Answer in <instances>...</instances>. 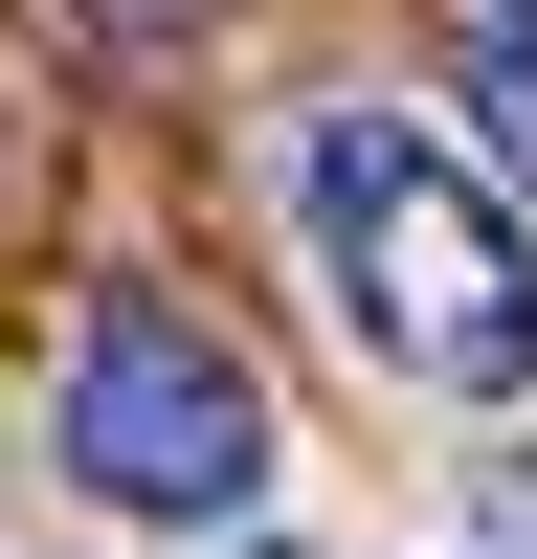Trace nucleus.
<instances>
[{
    "instance_id": "1",
    "label": "nucleus",
    "mask_w": 537,
    "mask_h": 559,
    "mask_svg": "<svg viewBox=\"0 0 537 559\" xmlns=\"http://www.w3.org/2000/svg\"><path fill=\"white\" fill-rule=\"evenodd\" d=\"M291 224H313V292L358 313L381 381H426V403H515L537 381V247L426 112H381V90L313 112L291 134Z\"/></svg>"
},
{
    "instance_id": "4",
    "label": "nucleus",
    "mask_w": 537,
    "mask_h": 559,
    "mask_svg": "<svg viewBox=\"0 0 537 559\" xmlns=\"http://www.w3.org/2000/svg\"><path fill=\"white\" fill-rule=\"evenodd\" d=\"M492 559H537V448H492Z\"/></svg>"
},
{
    "instance_id": "2",
    "label": "nucleus",
    "mask_w": 537,
    "mask_h": 559,
    "mask_svg": "<svg viewBox=\"0 0 537 559\" xmlns=\"http://www.w3.org/2000/svg\"><path fill=\"white\" fill-rule=\"evenodd\" d=\"M68 471L112 492V515H157V537H247L268 515V381L202 336V313L112 292L68 336Z\"/></svg>"
},
{
    "instance_id": "5",
    "label": "nucleus",
    "mask_w": 537,
    "mask_h": 559,
    "mask_svg": "<svg viewBox=\"0 0 537 559\" xmlns=\"http://www.w3.org/2000/svg\"><path fill=\"white\" fill-rule=\"evenodd\" d=\"M247 559H291V537H247Z\"/></svg>"
},
{
    "instance_id": "3",
    "label": "nucleus",
    "mask_w": 537,
    "mask_h": 559,
    "mask_svg": "<svg viewBox=\"0 0 537 559\" xmlns=\"http://www.w3.org/2000/svg\"><path fill=\"white\" fill-rule=\"evenodd\" d=\"M470 134L537 179V0H470Z\"/></svg>"
}]
</instances>
